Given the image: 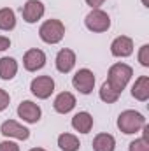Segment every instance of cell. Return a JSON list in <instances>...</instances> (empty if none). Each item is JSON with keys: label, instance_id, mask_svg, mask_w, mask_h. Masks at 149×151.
I'll return each mask as SVG.
<instances>
[{"label": "cell", "instance_id": "obj_27", "mask_svg": "<svg viewBox=\"0 0 149 151\" xmlns=\"http://www.w3.org/2000/svg\"><path fill=\"white\" fill-rule=\"evenodd\" d=\"M30 151H46V150H44V148H32Z\"/></svg>", "mask_w": 149, "mask_h": 151}, {"label": "cell", "instance_id": "obj_19", "mask_svg": "<svg viewBox=\"0 0 149 151\" xmlns=\"http://www.w3.org/2000/svg\"><path fill=\"white\" fill-rule=\"evenodd\" d=\"M58 146L62 151H79L81 142L74 134H62L58 137Z\"/></svg>", "mask_w": 149, "mask_h": 151}, {"label": "cell", "instance_id": "obj_25", "mask_svg": "<svg viewBox=\"0 0 149 151\" xmlns=\"http://www.w3.org/2000/svg\"><path fill=\"white\" fill-rule=\"evenodd\" d=\"M9 46H11V39L5 37V35H0V51L9 49Z\"/></svg>", "mask_w": 149, "mask_h": 151}, {"label": "cell", "instance_id": "obj_15", "mask_svg": "<svg viewBox=\"0 0 149 151\" xmlns=\"http://www.w3.org/2000/svg\"><path fill=\"white\" fill-rule=\"evenodd\" d=\"M132 95L133 99H137L139 102H146L149 99V77L148 76H140L133 86H132Z\"/></svg>", "mask_w": 149, "mask_h": 151}, {"label": "cell", "instance_id": "obj_6", "mask_svg": "<svg viewBox=\"0 0 149 151\" xmlns=\"http://www.w3.org/2000/svg\"><path fill=\"white\" fill-rule=\"evenodd\" d=\"M30 90H32V93L37 99H42V100L44 99H49L51 93L54 91V81H53L51 76H39V77H35L32 81Z\"/></svg>", "mask_w": 149, "mask_h": 151}, {"label": "cell", "instance_id": "obj_13", "mask_svg": "<svg viewBox=\"0 0 149 151\" xmlns=\"http://www.w3.org/2000/svg\"><path fill=\"white\" fill-rule=\"evenodd\" d=\"M53 107H54L56 113H60V114L70 113V111L75 107V97L70 93V91H62L60 95H56Z\"/></svg>", "mask_w": 149, "mask_h": 151}, {"label": "cell", "instance_id": "obj_4", "mask_svg": "<svg viewBox=\"0 0 149 151\" xmlns=\"http://www.w3.org/2000/svg\"><path fill=\"white\" fill-rule=\"evenodd\" d=\"M84 25L88 30H91L95 34H102L111 28V18L102 9H91V12L84 19Z\"/></svg>", "mask_w": 149, "mask_h": 151}, {"label": "cell", "instance_id": "obj_7", "mask_svg": "<svg viewBox=\"0 0 149 151\" xmlns=\"http://www.w3.org/2000/svg\"><path fill=\"white\" fill-rule=\"evenodd\" d=\"M0 134L5 137H12L18 141H27L30 137V130L27 127H23L21 123L14 121V119H7L0 125Z\"/></svg>", "mask_w": 149, "mask_h": 151}, {"label": "cell", "instance_id": "obj_9", "mask_svg": "<svg viewBox=\"0 0 149 151\" xmlns=\"http://www.w3.org/2000/svg\"><path fill=\"white\" fill-rule=\"evenodd\" d=\"M46 12V7L40 0H28L23 9H21V14H23V19L27 23H37L39 19L44 16Z\"/></svg>", "mask_w": 149, "mask_h": 151}, {"label": "cell", "instance_id": "obj_17", "mask_svg": "<svg viewBox=\"0 0 149 151\" xmlns=\"http://www.w3.org/2000/svg\"><path fill=\"white\" fill-rule=\"evenodd\" d=\"M116 150V139L111 134H98L93 139V151H114Z\"/></svg>", "mask_w": 149, "mask_h": 151}, {"label": "cell", "instance_id": "obj_10", "mask_svg": "<svg viewBox=\"0 0 149 151\" xmlns=\"http://www.w3.org/2000/svg\"><path fill=\"white\" fill-rule=\"evenodd\" d=\"M18 116L27 121V123H37L42 116V111L37 104H34L32 100H23L19 106H18Z\"/></svg>", "mask_w": 149, "mask_h": 151}, {"label": "cell", "instance_id": "obj_20", "mask_svg": "<svg viewBox=\"0 0 149 151\" xmlns=\"http://www.w3.org/2000/svg\"><path fill=\"white\" fill-rule=\"evenodd\" d=\"M98 95H100V99H102L105 104H114V102L119 99V95H121V93H119V91H116L111 84L105 81V83L102 84V88H100V93H98Z\"/></svg>", "mask_w": 149, "mask_h": 151}, {"label": "cell", "instance_id": "obj_23", "mask_svg": "<svg viewBox=\"0 0 149 151\" xmlns=\"http://www.w3.org/2000/svg\"><path fill=\"white\" fill-rule=\"evenodd\" d=\"M9 102H11V97H9V93H7L5 90H2V88H0V111L7 109Z\"/></svg>", "mask_w": 149, "mask_h": 151}, {"label": "cell", "instance_id": "obj_18", "mask_svg": "<svg viewBox=\"0 0 149 151\" xmlns=\"http://www.w3.org/2000/svg\"><path fill=\"white\" fill-rule=\"evenodd\" d=\"M14 27H16V14H14V11L9 9V7L0 9V30L11 32Z\"/></svg>", "mask_w": 149, "mask_h": 151}, {"label": "cell", "instance_id": "obj_11", "mask_svg": "<svg viewBox=\"0 0 149 151\" xmlns=\"http://www.w3.org/2000/svg\"><path fill=\"white\" fill-rule=\"evenodd\" d=\"M54 63H56L58 72H62V74H69V72L74 69V65H75V53L72 51V49H69V47L60 49L58 55H56Z\"/></svg>", "mask_w": 149, "mask_h": 151}, {"label": "cell", "instance_id": "obj_16", "mask_svg": "<svg viewBox=\"0 0 149 151\" xmlns=\"http://www.w3.org/2000/svg\"><path fill=\"white\" fill-rule=\"evenodd\" d=\"M16 74H18V62L11 56L0 58V79L11 81Z\"/></svg>", "mask_w": 149, "mask_h": 151}, {"label": "cell", "instance_id": "obj_2", "mask_svg": "<svg viewBox=\"0 0 149 151\" xmlns=\"http://www.w3.org/2000/svg\"><path fill=\"white\" fill-rule=\"evenodd\" d=\"M133 76V70L130 65L126 63H114L111 69H109V74H107V83L111 84L116 91H123L130 81V77Z\"/></svg>", "mask_w": 149, "mask_h": 151}, {"label": "cell", "instance_id": "obj_22", "mask_svg": "<svg viewBox=\"0 0 149 151\" xmlns=\"http://www.w3.org/2000/svg\"><path fill=\"white\" fill-rule=\"evenodd\" d=\"M139 62L142 67H149V44H144L139 51Z\"/></svg>", "mask_w": 149, "mask_h": 151}, {"label": "cell", "instance_id": "obj_8", "mask_svg": "<svg viewBox=\"0 0 149 151\" xmlns=\"http://www.w3.org/2000/svg\"><path fill=\"white\" fill-rule=\"evenodd\" d=\"M46 65V55L42 49H28L23 56V67L28 70V72H35L39 69H42Z\"/></svg>", "mask_w": 149, "mask_h": 151}, {"label": "cell", "instance_id": "obj_24", "mask_svg": "<svg viewBox=\"0 0 149 151\" xmlns=\"http://www.w3.org/2000/svg\"><path fill=\"white\" fill-rule=\"evenodd\" d=\"M0 151H19V146L12 141H4L0 142Z\"/></svg>", "mask_w": 149, "mask_h": 151}, {"label": "cell", "instance_id": "obj_5", "mask_svg": "<svg viewBox=\"0 0 149 151\" xmlns=\"http://www.w3.org/2000/svg\"><path fill=\"white\" fill-rule=\"evenodd\" d=\"M72 84L79 93L90 95L95 88V74L90 69H79L75 72V76L72 77Z\"/></svg>", "mask_w": 149, "mask_h": 151}, {"label": "cell", "instance_id": "obj_1", "mask_svg": "<svg viewBox=\"0 0 149 151\" xmlns=\"http://www.w3.org/2000/svg\"><path fill=\"white\" fill-rule=\"evenodd\" d=\"M144 125H146V118L139 113V111L128 109V111H123V113L117 116V128L123 134H126V135L137 134Z\"/></svg>", "mask_w": 149, "mask_h": 151}, {"label": "cell", "instance_id": "obj_14", "mask_svg": "<svg viewBox=\"0 0 149 151\" xmlns=\"http://www.w3.org/2000/svg\"><path fill=\"white\" fill-rule=\"evenodd\" d=\"M72 128L79 134H90V130L93 128V116L86 111L74 114L72 118Z\"/></svg>", "mask_w": 149, "mask_h": 151}, {"label": "cell", "instance_id": "obj_3", "mask_svg": "<svg viewBox=\"0 0 149 151\" xmlns=\"http://www.w3.org/2000/svg\"><path fill=\"white\" fill-rule=\"evenodd\" d=\"M65 35V25L60 19H47L39 28V37L46 44H58Z\"/></svg>", "mask_w": 149, "mask_h": 151}, {"label": "cell", "instance_id": "obj_12", "mask_svg": "<svg viewBox=\"0 0 149 151\" xmlns=\"http://www.w3.org/2000/svg\"><path fill=\"white\" fill-rule=\"evenodd\" d=\"M111 53L112 56H117V58H126L133 53V40L126 35H119L112 40L111 44Z\"/></svg>", "mask_w": 149, "mask_h": 151}, {"label": "cell", "instance_id": "obj_26", "mask_svg": "<svg viewBox=\"0 0 149 151\" xmlns=\"http://www.w3.org/2000/svg\"><path fill=\"white\" fill-rule=\"evenodd\" d=\"M104 2H105V0H86V4H88L91 9H98Z\"/></svg>", "mask_w": 149, "mask_h": 151}, {"label": "cell", "instance_id": "obj_21", "mask_svg": "<svg viewBox=\"0 0 149 151\" xmlns=\"http://www.w3.org/2000/svg\"><path fill=\"white\" fill-rule=\"evenodd\" d=\"M128 151H149V142H148V139L140 137V139H135V141H132V142H130V146H128Z\"/></svg>", "mask_w": 149, "mask_h": 151}]
</instances>
